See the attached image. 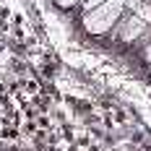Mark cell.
<instances>
[{
  "label": "cell",
  "mask_w": 151,
  "mask_h": 151,
  "mask_svg": "<svg viewBox=\"0 0 151 151\" xmlns=\"http://www.w3.org/2000/svg\"><path fill=\"white\" fill-rule=\"evenodd\" d=\"M125 16V0H107L99 8H94L89 13H83V29L91 37H104L115 29V24Z\"/></svg>",
  "instance_id": "cell-1"
},
{
  "label": "cell",
  "mask_w": 151,
  "mask_h": 151,
  "mask_svg": "<svg viewBox=\"0 0 151 151\" xmlns=\"http://www.w3.org/2000/svg\"><path fill=\"white\" fill-rule=\"evenodd\" d=\"M146 31V21L141 18V16H136V13H125L115 24V29L109 31L112 34V39H120L122 45H133L138 37Z\"/></svg>",
  "instance_id": "cell-2"
},
{
  "label": "cell",
  "mask_w": 151,
  "mask_h": 151,
  "mask_svg": "<svg viewBox=\"0 0 151 151\" xmlns=\"http://www.w3.org/2000/svg\"><path fill=\"white\" fill-rule=\"evenodd\" d=\"M102 3H107V0H81V8H83V13H89L94 8H99Z\"/></svg>",
  "instance_id": "cell-3"
},
{
  "label": "cell",
  "mask_w": 151,
  "mask_h": 151,
  "mask_svg": "<svg viewBox=\"0 0 151 151\" xmlns=\"http://www.w3.org/2000/svg\"><path fill=\"white\" fill-rule=\"evenodd\" d=\"M60 8H73V5H81V0H55Z\"/></svg>",
  "instance_id": "cell-4"
},
{
  "label": "cell",
  "mask_w": 151,
  "mask_h": 151,
  "mask_svg": "<svg viewBox=\"0 0 151 151\" xmlns=\"http://www.w3.org/2000/svg\"><path fill=\"white\" fill-rule=\"evenodd\" d=\"M143 58H146V63H149V65H151V42H149V45H146V50H143Z\"/></svg>",
  "instance_id": "cell-5"
}]
</instances>
